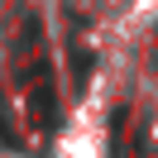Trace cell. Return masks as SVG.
Listing matches in <instances>:
<instances>
[{
  "mask_svg": "<svg viewBox=\"0 0 158 158\" xmlns=\"http://www.w3.org/2000/svg\"><path fill=\"white\" fill-rule=\"evenodd\" d=\"M34 120H39L43 129L58 120V106H53V86H48V81H39V86H34Z\"/></svg>",
  "mask_w": 158,
  "mask_h": 158,
  "instance_id": "1",
  "label": "cell"
}]
</instances>
